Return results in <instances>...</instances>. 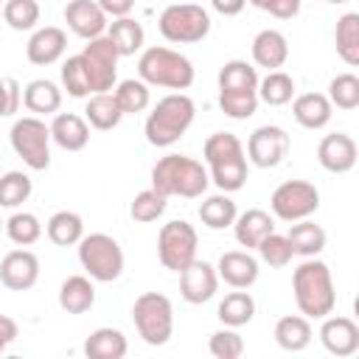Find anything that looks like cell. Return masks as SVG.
<instances>
[{
    "instance_id": "ee69618b",
    "label": "cell",
    "mask_w": 359,
    "mask_h": 359,
    "mask_svg": "<svg viewBox=\"0 0 359 359\" xmlns=\"http://www.w3.org/2000/svg\"><path fill=\"white\" fill-rule=\"evenodd\" d=\"M3 20L14 31H34L39 25V3L36 0H6Z\"/></svg>"
},
{
    "instance_id": "74e56055",
    "label": "cell",
    "mask_w": 359,
    "mask_h": 359,
    "mask_svg": "<svg viewBox=\"0 0 359 359\" xmlns=\"http://www.w3.org/2000/svg\"><path fill=\"white\" fill-rule=\"evenodd\" d=\"M3 233L8 236L11 244H17V247H31V244H36V241L42 238V222H39L34 213H28V210H14V213L6 219Z\"/></svg>"
},
{
    "instance_id": "11a10c76",
    "label": "cell",
    "mask_w": 359,
    "mask_h": 359,
    "mask_svg": "<svg viewBox=\"0 0 359 359\" xmlns=\"http://www.w3.org/2000/svg\"><path fill=\"white\" fill-rule=\"evenodd\" d=\"M325 3H331V6H342V3H348V0H325Z\"/></svg>"
},
{
    "instance_id": "f5cc1de1",
    "label": "cell",
    "mask_w": 359,
    "mask_h": 359,
    "mask_svg": "<svg viewBox=\"0 0 359 359\" xmlns=\"http://www.w3.org/2000/svg\"><path fill=\"white\" fill-rule=\"evenodd\" d=\"M210 6H213V11H219L222 17H236V14L244 11L247 0H210Z\"/></svg>"
},
{
    "instance_id": "681fc988",
    "label": "cell",
    "mask_w": 359,
    "mask_h": 359,
    "mask_svg": "<svg viewBox=\"0 0 359 359\" xmlns=\"http://www.w3.org/2000/svg\"><path fill=\"white\" fill-rule=\"evenodd\" d=\"M300 6L303 0H266L264 11L272 14L275 20H294L300 14Z\"/></svg>"
},
{
    "instance_id": "f1b7e54d",
    "label": "cell",
    "mask_w": 359,
    "mask_h": 359,
    "mask_svg": "<svg viewBox=\"0 0 359 359\" xmlns=\"http://www.w3.org/2000/svg\"><path fill=\"white\" fill-rule=\"evenodd\" d=\"M289 247L294 255L300 258H314L325 250V230L320 224H314L311 219H300V222H292L289 224Z\"/></svg>"
},
{
    "instance_id": "7c38bea8",
    "label": "cell",
    "mask_w": 359,
    "mask_h": 359,
    "mask_svg": "<svg viewBox=\"0 0 359 359\" xmlns=\"http://www.w3.org/2000/svg\"><path fill=\"white\" fill-rule=\"evenodd\" d=\"M81 65L87 70V81H90V93H112V87L118 84V50L109 42V36H95L87 39L84 50L79 53Z\"/></svg>"
},
{
    "instance_id": "5b68a950",
    "label": "cell",
    "mask_w": 359,
    "mask_h": 359,
    "mask_svg": "<svg viewBox=\"0 0 359 359\" xmlns=\"http://www.w3.org/2000/svg\"><path fill=\"white\" fill-rule=\"evenodd\" d=\"M137 79H143L149 87H165V90L182 93L194 84L196 70L185 53L165 48V45H151L140 50Z\"/></svg>"
},
{
    "instance_id": "8992f818",
    "label": "cell",
    "mask_w": 359,
    "mask_h": 359,
    "mask_svg": "<svg viewBox=\"0 0 359 359\" xmlns=\"http://www.w3.org/2000/svg\"><path fill=\"white\" fill-rule=\"evenodd\" d=\"M79 247V264L81 269L98 280V283H112L123 275V250L121 244L109 236V233H90V236H81V241L76 244Z\"/></svg>"
},
{
    "instance_id": "1f68e13d",
    "label": "cell",
    "mask_w": 359,
    "mask_h": 359,
    "mask_svg": "<svg viewBox=\"0 0 359 359\" xmlns=\"http://www.w3.org/2000/svg\"><path fill=\"white\" fill-rule=\"evenodd\" d=\"M107 36L115 45L118 56H135L137 50H143V42H146L143 25L137 20H132V17H115L107 25Z\"/></svg>"
},
{
    "instance_id": "d590c367",
    "label": "cell",
    "mask_w": 359,
    "mask_h": 359,
    "mask_svg": "<svg viewBox=\"0 0 359 359\" xmlns=\"http://www.w3.org/2000/svg\"><path fill=\"white\" fill-rule=\"evenodd\" d=\"M112 95L121 107L123 115H137V112H146L149 104H151V90L143 79H123L112 87Z\"/></svg>"
},
{
    "instance_id": "f6af8a7d",
    "label": "cell",
    "mask_w": 359,
    "mask_h": 359,
    "mask_svg": "<svg viewBox=\"0 0 359 359\" xmlns=\"http://www.w3.org/2000/svg\"><path fill=\"white\" fill-rule=\"evenodd\" d=\"M62 90L70 95V98H87L93 95L90 93V81H87V70L81 65V56H67L65 65H62Z\"/></svg>"
},
{
    "instance_id": "d4e9b609",
    "label": "cell",
    "mask_w": 359,
    "mask_h": 359,
    "mask_svg": "<svg viewBox=\"0 0 359 359\" xmlns=\"http://www.w3.org/2000/svg\"><path fill=\"white\" fill-rule=\"evenodd\" d=\"M22 107L36 118L56 115L62 107V87L50 79H34L22 87Z\"/></svg>"
},
{
    "instance_id": "ffe728a7",
    "label": "cell",
    "mask_w": 359,
    "mask_h": 359,
    "mask_svg": "<svg viewBox=\"0 0 359 359\" xmlns=\"http://www.w3.org/2000/svg\"><path fill=\"white\" fill-rule=\"evenodd\" d=\"M258 258L250 255L247 250H227L216 261V275L224 280L230 289H250L258 280Z\"/></svg>"
},
{
    "instance_id": "44dd1931",
    "label": "cell",
    "mask_w": 359,
    "mask_h": 359,
    "mask_svg": "<svg viewBox=\"0 0 359 359\" xmlns=\"http://www.w3.org/2000/svg\"><path fill=\"white\" fill-rule=\"evenodd\" d=\"M48 129L50 140L65 151H81L90 143V123L76 112H56Z\"/></svg>"
},
{
    "instance_id": "83f0119b",
    "label": "cell",
    "mask_w": 359,
    "mask_h": 359,
    "mask_svg": "<svg viewBox=\"0 0 359 359\" xmlns=\"http://www.w3.org/2000/svg\"><path fill=\"white\" fill-rule=\"evenodd\" d=\"M129 351V342L121 328L101 325L84 339V353L90 359H123Z\"/></svg>"
},
{
    "instance_id": "4316f807",
    "label": "cell",
    "mask_w": 359,
    "mask_h": 359,
    "mask_svg": "<svg viewBox=\"0 0 359 359\" xmlns=\"http://www.w3.org/2000/svg\"><path fill=\"white\" fill-rule=\"evenodd\" d=\"M272 337H275V342H278L283 351L300 353V351H306V348L311 345L314 331H311L309 317H303V314H286V317H280V320L275 323Z\"/></svg>"
},
{
    "instance_id": "c3c4849f",
    "label": "cell",
    "mask_w": 359,
    "mask_h": 359,
    "mask_svg": "<svg viewBox=\"0 0 359 359\" xmlns=\"http://www.w3.org/2000/svg\"><path fill=\"white\" fill-rule=\"evenodd\" d=\"M22 104V87L11 76H0V118H14Z\"/></svg>"
},
{
    "instance_id": "4fadbf2b",
    "label": "cell",
    "mask_w": 359,
    "mask_h": 359,
    "mask_svg": "<svg viewBox=\"0 0 359 359\" xmlns=\"http://www.w3.org/2000/svg\"><path fill=\"white\" fill-rule=\"evenodd\" d=\"M247 163L258 165V168H275L283 163V157L289 154V135L283 126L278 123H264L258 126L250 137H247Z\"/></svg>"
},
{
    "instance_id": "b9f144b4",
    "label": "cell",
    "mask_w": 359,
    "mask_h": 359,
    "mask_svg": "<svg viewBox=\"0 0 359 359\" xmlns=\"http://www.w3.org/2000/svg\"><path fill=\"white\" fill-rule=\"evenodd\" d=\"M328 101L337 109H356L359 107V76L356 73H339L328 81Z\"/></svg>"
},
{
    "instance_id": "836d02e7",
    "label": "cell",
    "mask_w": 359,
    "mask_h": 359,
    "mask_svg": "<svg viewBox=\"0 0 359 359\" xmlns=\"http://www.w3.org/2000/svg\"><path fill=\"white\" fill-rule=\"evenodd\" d=\"M236 216H238V208H236V202L230 199V194H224V191L205 196L202 205H199V219H202V224L210 227V230L233 227Z\"/></svg>"
},
{
    "instance_id": "7bdbcfd3",
    "label": "cell",
    "mask_w": 359,
    "mask_h": 359,
    "mask_svg": "<svg viewBox=\"0 0 359 359\" xmlns=\"http://www.w3.org/2000/svg\"><path fill=\"white\" fill-rule=\"evenodd\" d=\"M165 205H168V196H163L154 188H146V191L135 194V199L129 205V216L140 224H151L165 213Z\"/></svg>"
},
{
    "instance_id": "816d5d0a",
    "label": "cell",
    "mask_w": 359,
    "mask_h": 359,
    "mask_svg": "<svg viewBox=\"0 0 359 359\" xmlns=\"http://www.w3.org/2000/svg\"><path fill=\"white\" fill-rule=\"evenodd\" d=\"M17 339V323L8 314H0V353Z\"/></svg>"
},
{
    "instance_id": "30bf717a",
    "label": "cell",
    "mask_w": 359,
    "mask_h": 359,
    "mask_svg": "<svg viewBox=\"0 0 359 359\" xmlns=\"http://www.w3.org/2000/svg\"><path fill=\"white\" fill-rule=\"evenodd\" d=\"M320 208V191L309 180H286L269 196V210L280 222H300L314 216Z\"/></svg>"
},
{
    "instance_id": "6da1fadb",
    "label": "cell",
    "mask_w": 359,
    "mask_h": 359,
    "mask_svg": "<svg viewBox=\"0 0 359 359\" xmlns=\"http://www.w3.org/2000/svg\"><path fill=\"white\" fill-rule=\"evenodd\" d=\"M292 292L297 311L309 320H323L334 311L337 306V289H334V275L325 261L303 258V264L292 272Z\"/></svg>"
},
{
    "instance_id": "cb8c5ba5",
    "label": "cell",
    "mask_w": 359,
    "mask_h": 359,
    "mask_svg": "<svg viewBox=\"0 0 359 359\" xmlns=\"http://www.w3.org/2000/svg\"><path fill=\"white\" fill-rule=\"evenodd\" d=\"M272 230H275V216L261 208H250V210L238 213L233 222V236L247 250H255L261 244V238H266Z\"/></svg>"
},
{
    "instance_id": "484cf974",
    "label": "cell",
    "mask_w": 359,
    "mask_h": 359,
    "mask_svg": "<svg viewBox=\"0 0 359 359\" xmlns=\"http://www.w3.org/2000/svg\"><path fill=\"white\" fill-rule=\"evenodd\" d=\"M59 306L67 314H84L95 306V286L90 275H70L59 286Z\"/></svg>"
},
{
    "instance_id": "e575fe53",
    "label": "cell",
    "mask_w": 359,
    "mask_h": 359,
    "mask_svg": "<svg viewBox=\"0 0 359 359\" xmlns=\"http://www.w3.org/2000/svg\"><path fill=\"white\" fill-rule=\"evenodd\" d=\"M45 233H48L50 244H56V247H73L84 236V219L76 210H56L48 219Z\"/></svg>"
},
{
    "instance_id": "7402d4cb",
    "label": "cell",
    "mask_w": 359,
    "mask_h": 359,
    "mask_svg": "<svg viewBox=\"0 0 359 359\" xmlns=\"http://www.w3.org/2000/svg\"><path fill=\"white\" fill-rule=\"evenodd\" d=\"M250 53H252L255 67L280 70L289 59V42L278 28H264V31L255 34V39L250 45Z\"/></svg>"
},
{
    "instance_id": "f35d334b",
    "label": "cell",
    "mask_w": 359,
    "mask_h": 359,
    "mask_svg": "<svg viewBox=\"0 0 359 359\" xmlns=\"http://www.w3.org/2000/svg\"><path fill=\"white\" fill-rule=\"evenodd\" d=\"M219 90H258V70L244 59H230L219 67Z\"/></svg>"
},
{
    "instance_id": "8fae6325",
    "label": "cell",
    "mask_w": 359,
    "mask_h": 359,
    "mask_svg": "<svg viewBox=\"0 0 359 359\" xmlns=\"http://www.w3.org/2000/svg\"><path fill=\"white\" fill-rule=\"evenodd\" d=\"M196 244H199V236L194 224H188L185 219L165 222L157 233V258L165 269L180 275L196 258Z\"/></svg>"
},
{
    "instance_id": "d6a6232c",
    "label": "cell",
    "mask_w": 359,
    "mask_h": 359,
    "mask_svg": "<svg viewBox=\"0 0 359 359\" xmlns=\"http://www.w3.org/2000/svg\"><path fill=\"white\" fill-rule=\"evenodd\" d=\"M334 45H337L339 59H342L348 67H356V65H359V14H356V11H345V14L337 20Z\"/></svg>"
},
{
    "instance_id": "9c48e42d",
    "label": "cell",
    "mask_w": 359,
    "mask_h": 359,
    "mask_svg": "<svg viewBox=\"0 0 359 359\" xmlns=\"http://www.w3.org/2000/svg\"><path fill=\"white\" fill-rule=\"evenodd\" d=\"M14 154L31 168V171H45L50 165V129L42 118L25 115L11 123L8 132Z\"/></svg>"
},
{
    "instance_id": "f546056e",
    "label": "cell",
    "mask_w": 359,
    "mask_h": 359,
    "mask_svg": "<svg viewBox=\"0 0 359 359\" xmlns=\"http://www.w3.org/2000/svg\"><path fill=\"white\" fill-rule=\"evenodd\" d=\"M121 118H123V112H121V107H118V101H115L112 93H93V95H87L84 121L93 129L109 132V129H115L121 123Z\"/></svg>"
},
{
    "instance_id": "52a82bcc",
    "label": "cell",
    "mask_w": 359,
    "mask_h": 359,
    "mask_svg": "<svg viewBox=\"0 0 359 359\" xmlns=\"http://www.w3.org/2000/svg\"><path fill=\"white\" fill-rule=\"evenodd\" d=\"M132 323L146 345H165L174 334V306L160 292H143L132 306Z\"/></svg>"
},
{
    "instance_id": "d6986e66",
    "label": "cell",
    "mask_w": 359,
    "mask_h": 359,
    "mask_svg": "<svg viewBox=\"0 0 359 359\" xmlns=\"http://www.w3.org/2000/svg\"><path fill=\"white\" fill-rule=\"evenodd\" d=\"M65 22L67 28L81 39H95L107 34L109 17L101 11L95 0H70L65 6Z\"/></svg>"
},
{
    "instance_id": "ab89813d",
    "label": "cell",
    "mask_w": 359,
    "mask_h": 359,
    "mask_svg": "<svg viewBox=\"0 0 359 359\" xmlns=\"http://www.w3.org/2000/svg\"><path fill=\"white\" fill-rule=\"evenodd\" d=\"M258 90H219V109L233 121H247L258 112Z\"/></svg>"
},
{
    "instance_id": "3957f363",
    "label": "cell",
    "mask_w": 359,
    "mask_h": 359,
    "mask_svg": "<svg viewBox=\"0 0 359 359\" xmlns=\"http://www.w3.org/2000/svg\"><path fill=\"white\" fill-rule=\"evenodd\" d=\"M210 185L208 168L188 154H165L151 168V188L163 196L199 199Z\"/></svg>"
},
{
    "instance_id": "bcb514c9",
    "label": "cell",
    "mask_w": 359,
    "mask_h": 359,
    "mask_svg": "<svg viewBox=\"0 0 359 359\" xmlns=\"http://www.w3.org/2000/svg\"><path fill=\"white\" fill-rule=\"evenodd\" d=\"M255 250H258L261 261L269 264V266H275V269L289 266L292 258H294V252H292V247H289V238L280 236V233H275V230H272L266 238H261V244H258Z\"/></svg>"
},
{
    "instance_id": "db71d44e",
    "label": "cell",
    "mask_w": 359,
    "mask_h": 359,
    "mask_svg": "<svg viewBox=\"0 0 359 359\" xmlns=\"http://www.w3.org/2000/svg\"><path fill=\"white\" fill-rule=\"evenodd\" d=\"M247 3L255 6V8H261V11H264V6H266V0H247Z\"/></svg>"
},
{
    "instance_id": "277c9868",
    "label": "cell",
    "mask_w": 359,
    "mask_h": 359,
    "mask_svg": "<svg viewBox=\"0 0 359 359\" xmlns=\"http://www.w3.org/2000/svg\"><path fill=\"white\" fill-rule=\"evenodd\" d=\"M194 118H196V104L191 95L185 93L163 95L146 115V123H143L146 140L157 149H168L191 129Z\"/></svg>"
},
{
    "instance_id": "f907efd6",
    "label": "cell",
    "mask_w": 359,
    "mask_h": 359,
    "mask_svg": "<svg viewBox=\"0 0 359 359\" xmlns=\"http://www.w3.org/2000/svg\"><path fill=\"white\" fill-rule=\"evenodd\" d=\"M95 3L101 6V11H104L109 20H115V17H129L132 8H135V0H95Z\"/></svg>"
},
{
    "instance_id": "603a6c76",
    "label": "cell",
    "mask_w": 359,
    "mask_h": 359,
    "mask_svg": "<svg viewBox=\"0 0 359 359\" xmlns=\"http://www.w3.org/2000/svg\"><path fill=\"white\" fill-rule=\"evenodd\" d=\"M292 115L294 121L303 126V129H325L331 115H334V107L328 101V95L323 93H303V95H294L292 101Z\"/></svg>"
},
{
    "instance_id": "60d3db41",
    "label": "cell",
    "mask_w": 359,
    "mask_h": 359,
    "mask_svg": "<svg viewBox=\"0 0 359 359\" xmlns=\"http://www.w3.org/2000/svg\"><path fill=\"white\" fill-rule=\"evenodd\" d=\"M34 191V182L25 171H6L0 174V208L17 210L22 202H28Z\"/></svg>"
},
{
    "instance_id": "7dc6e473",
    "label": "cell",
    "mask_w": 359,
    "mask_h": 359,
    "mask_svg": "<svg viewBox=\"0 0 359 359\" xmlns=\"http://www.w3.org/2000/svg\"><path fill=\"white\" fill-rule=\"evenodd\" d=\"M208 351L216 359H238L244 353V339H241V334L236 328H227L224 325V328H219V331L210 334Z\"/></svg>"
},
{
    "instance_id": "9a60e30c",
    "label": "cell",
    "mask_w": 359,
    "mask_h": 359,
    "mask_svg": "<svg viewBox=\"0 0 359 359\" xmlns=\"http://www.w3.org/2000/svg\"><path fill=\"white\" fill-rule=\"evenodd\" d=\"M39 280V258L20 247L3 255L0 261V283L11 292H28L34 283Z\"/></svg>"
},
{
    "instance_id": "8d00e7d4",
    "label": "cell",
    "mask_w": 359,
    "mask_h": 359,
    "mask_svg": "<svg viewBox=\"0 0 359 359\" xmlns=\"http://www.w3.org/2000/svg\"><path fill=\"white\" fill-rule=\"evenodd\" d=\"M294 98V79L283 70H266L264 79H258V101L269 107H283Z\"/></svg>"
},
{
    "instance_id": "e0dca14e",
    "label": "cell",
    "mask_w": 359,
    "mask_h": 359,
    "mask_svg": "<svg viewBox=\"0 0 359 359\" xmlns=\"http://www.w3.org/2000/svg\"><path fill=\"white\" fill-rule=\"evenodd\" d=\"M356 154H359L356 140L345 132H331L317 146V163L328 174H348L356 165Z\"/></svg>"
},
{
    "instance_id": "2e32d148",
    "label": "cell",
    "mask_w": 359,
    "mask_h": 359,
    "mask_svg": "<svg viewBox=\"0 0 359 359\" xmlns=\"http://www.w3.org/2000/svg\"><path fill=\"white\" fill-rule=\"evenodd\" d=\"M320 342L331 356H339V359L353 356L359 351V325L351 317L328 314L323 317V325H320Z\"/></svg>"
},
{
    "instance_id": "ba28073f",
    "label": "cell",
    "mask_w": 359,
    "mask_h": 359,
    "mask_svg": "<svg viewBox=\"0 0 359 359\" xmlns=\"http://www.w3.org/2000/svg\"><path fill=\"white\" fill-rule=\"evenodd\" d=\"M157 28L165 42L174 45H194L210 34V14L196 3H171L160 11Z\"/></svg>"
},
{
    "instance_id": "4dcf8cb0",
    "label": "cell",
    "mask_w": 359,
    "mask_h": 359,
    "mask_svg": "<svg viewBox=\"0 0 359 359\" xmlns=\"http://www.w3.org/2000/svg\"><path fill=\"white\" fill-rule=\"evenodd\" d=\"M216 317L227 328H241V325L252 323V317H255V300H252V294L247 289H236V292L224 294L222 303H219V309H216Z\"/></svg>"
},
{
    "instance_id": "9f6ffc18",
    "label": "cell",
    "mask_w": 359,
    "mask_h": 359,
    "mask_svg": "<svg viewBox=\"0 0 359 359\" xmlns=\"http://www.w3.org/2000/svg\"><path fill=\"white\" fill-rule=\"evenodd\" d=\"M3 227H6V222H3V219H0V233H3Z\"/></svg>"
},
{
    "instance_id": "6f0895ef",
    "label": "cell",
    "mask_w": 359,
    "mask_h": 359,
    "mask_svg": "<svg viewBox=\"0 0 359 359\" xmlns=\"http://www.w3.org/2000/svg\"><path fill=\"white\" fill-rule=\"evenodd\" d=\"M3 3H6V0H0V8H3Z\"/></svg>"
},
{
    "instance_id": "5bb4252c",
    "label": "cell",
    "mask_w": 359,
    "mask_h": 359,
    "mask_svg": "<svg viewBox=\"0 0 359 359\" xmlns=\"http://www.w3.org/2000/svg\"><path fill=\"white\" fill-rule=\"evenodd\" d=\"M219 289V275H216V266L208 264V261H199L194 258L182 272H180V294L185 303L191 306H202L208 303Z\"/></svg>"
},
{
    "instance_id": "ac0fdd59",
    "label": "cell",
    "mask_w": 359,
    "mask_h": 359,
    "mask_svg": "<svg viewBox=\"0 0 359 359\" xmlns=\"http://www.w3.org/2000/svg\"><path fill=\"white\" fill-rule=\"evenodd\" d=\"M67 50V34L59 25H45V28H34V34L28 36L25 45V59L36 67H48L56 65Z\"/></svg>"
},
{
    "instance_id": "7a4b0ae2",
    "label": "cell",
    "mask_w": 359,
    "mask_h": 359,
    "mask_svg": "<svg viewBox=\"0 0 359 359\" xmlns=\"http://www.w3.org/2000/svg\"><path fill=\"white\" fill-rule=\"evenodd\" d=\"M202 157L208 163V177L219 191L236 194L244 188L250 165H247L244 143L233 132H213L202 146Z\"/></svg>"
}]
</instances>
